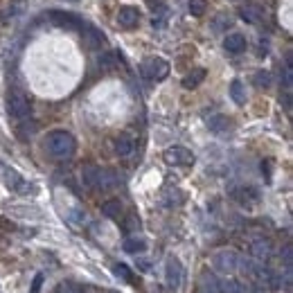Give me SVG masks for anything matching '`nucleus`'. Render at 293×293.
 <instances>
[{
	"mask_svg": "<svg viewBox=\"0 0 293 293\" xmlns=\"http://www.w3.org/2000/svg\"><path fill=\"white\" fill-rule=\"evenodd\" d=\"M45 146H48V151L54 156V158L68 160L72 154H75L77 142L68 131H52L48 135V140H45Z\"/></svg>",
	"mask_w": 293,
	"mask_h": 293,
	"instance_id": "nucleus-1",
	"label": "nucleus"
},
{
	"mask_svg": "<svg viewBox=\"0 0 293 293\" xmlns=\"http://www.w3.org/2000/svg\"><path fill=\"white\" fill-rule=\"evenodd\" d=\"M140 70H142V75L146 77V79L160 81V79H165V77L169 75V64H167L165 59H160V56H149V59L142 61Z\"/></svg>",
	"mask_w": 293,
	"mask_h": 293,
	"instance_id": "nucleus-2",
	"label": "nucleus"
},
{
	"mask_svg": "<svg viewBox=\"0 0 293 293\" xmlns=\"http://www.w3.org/2000/svg\"><path fill=\"white\" fill-rule=\"evenodd\" d=\"M30 99L25 97V93H20V91H9V95H7V111L12 118H16V120H25L30 115Z\"/></svg>",
	"mask_w": 293,
	"mask_h": 293,
	"instance_id": "nucleus-3",
	"label": "nucleus"
},
{
	"mask_svg": "<svg viewBox=\"0 0 293 293\" xmlns=\"http://www.w3.org/2000/svg\"><path fill=\"white\" fill-rule=\"evenodd\" d=\"M165 163L167 165H194V154H192L190 149H185V146H169V149L163 154Z\"/></svg>",
	"mask_w": 293,
	"mask_h": 293,
	"instance_id": "nucleus-4",
	"label": "nucleus"
},
{
	"mask_svg": "<svg viewBox=\"0 0 293 293\" xmlns=\"http://www.w3.org/2000/svg\"><path fill=\"white\" fill-rule=\"evenodd\" d=\"M237 261H239V255L235 253V250H219V253L212 257L214 269L221 271V273H232V271H237Z\"/></svg>",
	"mask_w": 293,
	"mask_h": 293,
	"instance_id": "nucleus-5",
	"label": "nucleus"
},
{
	"mask_svg": "<svg viewBox=\"0 0 293 293\" xmlns=\"http://www.w3.org/2000/svg\"><path fill=\"white\" fill-rule=\"evenodd\" d=\"M165 275H167V284L171 289H179L181 286V280H183V266L176 257H169L167 259V269H165Z\"/></svg>",
	"mask_w": 293,
	"mask_h": 293,
	"instance_id": "nucleus-6",
	"label": "nucleus"
},
{
	"mask_svg": "<svg viewBox=\"0 0 293 293\" xmlns=\"http://www.w3.org/2000/svg\"><path fill=\"white\" fill-rule=\"evenodd\" d=\"M250 253H253V257L255 259H259V261H266L273 255V244L269 242V239H264V237H259V239H255L253 244H250Z\"/></svg>",
	"mask_w": 293,
	"mask_h": 293,
	"instance_id": "nucleus-7",
	"label": "nucleus"
},
{
	"mask_svg": "<svg viewBox=\"0 0 293 293\" xmlns=\"http://www.w3.org/2000/svg\"><path fill=\"white\" fill-rule=\"evenodd\" d=\"M81 27V34H83V39H86V43L91 45V48H102L104 45V34L99 32V30H95V27H91V25H79Z\"/></svg>",
	"mask_w": 293,
	"mask_h": 293,
	"instance_id": "nucleus-8",
	"label": "nucleus"
},
{
	"mask_svg": "<svg viewBox=\"0 0 293 293\" xmlns=\"http://www.w3.org/2000/svg\"><path fill=\"white\" fill-rule=\"evenodd\" d=\"M223 48H226L230 54H239V52L246 50V39L242 34H228L226 41H223Z\"/></svg>",
	"mask_w": 293,
	"mask_h": 293,
	"instance_id": "nucleus-9",
	"label": "nucleus"
},
{
	"mask_svg": "<svg viewBox=\"0 0 293 293\" xmlns=\"http://www.w3.org/2000/svg\"><path fill=\"white\" fill-rule=\"evenodd\" d=\"M118 20H120V25H124V27H133V25H138V9H133V7H122L120 9V14H118Z\"/></svg>",
	"mask_w": 293,
	"mask_h": 293,
	"instance_id": "nucleus-10",
	"label": "nucleus"
},
{
	"mask_svg": "<svg viewBox=\"0 0 293 293\" xmlns=\"http://www.w3.org/2000/svg\"><path fill=\"white\" fill-rule=\"evenodd\" d=\"M115 154L122 156V158L131 156L133 154V140H131L129 135H120V138L115 140Z\"/></svg>",
	"mask_w": 293,
	"mask_h": 293,
	"instance_id": "nucleus-11",
	"label": "nucleus"
},
{
	"mask_svg": "<svg viewBox=\"0 0 293 293\" xmlns=\"http://www.w3.org/2000/svg\"><path fill=\"white\" fill-rule=\"evenodd\" d=\"M97 176H99V167L95 165H86L81 169V183L86 187H97Z\"/></svg>",
	"mask_w": 293,
	"mask_h": 293,
	"instance_id": "nucleus-12",
	"label": "nucleus"
},
{
	"mask_svg": "<svg viewBox=\"0 0 293 293\" xmlns=\"http://www.w3.org/2000/svg\"><path fill=\"white\" fill-rule=\"evenodd\" d=\"M50 18L54 20L59 27H70V25H81L79 18H75L72 14H66V12H52Z\"/></svg>",
	"mask_w": 293,
	"mask_h": 293,
	"instance_id": "nucleus-13",
	"label": "nucleus"
},
{
	"mask_svg": "<svg viewBox=\"0 0 293 293\" xmlns=\"http://www.w3.org/2000/svg\"><path fill=\"white\" fill-rule=\"evenodd\" d=\"M115 183H118V176H115V171H111V169H99L97 187H102V190H111Z\"/></svg>",
	"mask_w": 293,
	"mask_h": 293,
	"instance_id": "nucleus-14",
	"label": "nucleus"
},
{
	"mask_svg": "<svg viewBox=\"0 0 293 293\" xmlns=\"http://www.w3.org/2000/svg\"><path fill=\"white\" fill-rule=\"evenodd\" d=\"M203 79H206V70H203V68H196V70H192L190 75L183 79V86H185L187 91H192V88H196Z\"/></svg>",
	"mask_w": 293,
	"mask_h": 293,
	"instance_id": "nucleus-15",
	"label": "nucleus"
},
{
	"mask_svg": "<svg viewBox=\"0 0 293 293\" xmlns=\"http://www.w3.org/2000/svg\"><path fill=\"white\" fill-rule=\"evenodd\" d=\"M5 181H7V185L12 187V190H18V192H25V187H27V185H25V181L12 169H5Z\"/></svg>",
	"mask_w": 293,
	"mask_h": 293,
	"instance_id": "nucleus-16",
	"label": "nucleus"
},
{
	"mask_svg": "<svg viewBox=\"0 0 293 293\" xmlns=\"http://www.w3.org/2000/svg\"><path fill=\"white\" fill-rule=\"evenodd\" d=\"M102 214L108 219H120V214H122V203L120 201H106L102 206Z\"/></svg>",
	"mask_w": 293,
	"mask_h": 293,
	"instance_id": "nucleus-17",
	"label": "nucleus"
},
{
	"mask_svg": "<svg viewBox=\"0 0 293 293\" xmlns=\"http://www.w3.org/2000/svg\"><path fill=\"white\" fill-rule=\"evenodd\" d=\"M124 250L131 255H135V253H144L146 250V244H144V239H138V237H129L127 242H124Z\"/></svg>",
	"mask_w": 293,
	"mask_h": 293,
	"instance_id": "nucleus-18",
	"label": "nucleus"
},
{
	"mask_svg": "<svg viewBox=\"0 0 293 293\" xmlns=\"http://www.w3.org/2000/svg\"><path fill=\"white\" fill-rule=\"evenodd\" d=\"M230 97H232L237 104L246 102V88H244V83L239 79H235L232 83H230Z\"/></svg>",
	"mask_w": 293,
	"mask_h": 293,
	"instance_id": "nucleus-19",
	"label": "nucleus"
},
{
	"mask_svg": "<svg viewBox=\"0 0 293 293\" xmlns=\"http://www.w3.org/2000/svg\"><path fill=\"white\" fill-rule=\"evenodd\" d=\"M201 289L206 293H217L219 291V280L212 273H203L201 275Z\"/></svg>",
	"mask_w": 293,
	"mask_h": 293,
	"instance_id": "nucleus-20",
	"label": "nucleus"
},
{
	"mask_svg": "<svg viewBox=\"0 0 293 293\" xmlns=\"http://www.w3.org/2000/svg\"><path fill=\"white\" fill-rule=\"evenodd\" d=\"M208 127L214 133H223V131H228V118H223V115H214V118L208 120Z\"/></svg>",
	"mask_w": 293,
	"mask_h": 293,
	"instance_id": "nucleus-21",
	"label": "nucleus"
},
{
	"mask_svg": "<svg viewBox=\"0 0 293 293\" xmlns=\"http://www.w3.org/2000/svg\"><path fill=\"white\" fill-rule=\"evenodd\" d=\"M219 291L221 293H244V286H242V282H237V280H223V282H219Z\"/></svg>",
	"mask_w": 293,
	"mask_h": 293,
	"instance_id": "nucleus-22",
	"label": "nucleus"
},
{
	"mask_svg": "<svg viewBox=\"0 0 293 293\" xmlns=\"http://www.w3.org/2000/svg\"><path fill=\"white\" fill-rule=\"evenodd\" d=\"M242 18L246 20V23H259L261 20V9L259 7H244L242 9Z\"/></svg>",
	"mask_w": 293,
	"mask_h": 293,
	"instance_id": "nucleus-23",
	"label": "nucleus"
},
{
	"mask_svg": "<svg viewBox=\"0 0 293 293\" xmlns=\"http://www.w3.org/2000/svg\"><path fill=\"white\" fill-rule=\"evenodd\" d=\"M97 64H99V68H104V70H111L115 66V54L113 52H104V54H99Z\"/></svg>",
	"mask_w": 293,
	"mask_h": 293,
	"instance_id": "nucleus-24",
	"label": "nucleus"
},
{
	"mask_svg": "<svg viewBox=\"0 0 293 293\" xmlns=\"http://www.w3.org/2000/svg\"><path fill=\"white\" fill-rule=\"evenodd\" d=\"M206 9H208L206 0H190V14H194V16H203Z\"/></svg>",
	"mask_w": 293,
	"mask_h": 293,
	"instance_id": "nucleus-25",
	"label": "nucleus"
},
{
	"mask_svg": "<svg viewBox=\"0 0 293 293\" xmlns=\"http://www.w3.org/2000/svg\"><path fill=\"white\" fill-rule=\"evenodd\" d=\"M255 83H257L259 88H269L271 86V75H269V72H264V70H259L257 75H255Z\"/></svg>",
	"mask_w": 293,
	"mask_h": 293,
	"instance_id": "nucleus-26",
	"label": "nucleus"
},
{
	"mask_svg": "<svg viewBox=\"0 0 293 293\" xmlns=\"http://www.w3.org/2000/svg\"><path fill=\"white\" fill-rule=\"evenodd\" d=\"M282 261H284V269H291V264H293V248H291V244H286L284 248H282Z\"/></svg>",
	"mask_w": 293,
	"mask_h": 293,
	"instance_id": "nucleus-27",
	"label": "nucleus"
},
{
	"mask_svg": "<svg viewBox=\"0 0 293 293\" xmlns=\"http://www.w3.org/2000/svg\"><path fill=\"white\" fill-rule=\"evenodd\" d=\"M113 271H115V275L124 277V280H127V282H131V280H133V275H131V271H129V269H127V266H124V264H115V266H113Z\"/></svg>",
	"mask_w": 293,
	"mask_h": 293,
	"instance_id": "nucleus-28",
	"label": "nucleus"
},
{
	"mask_svg": "<svg viewBox=\"0 0 293 293\" xmlns=\"http://www.w3.org/2000/svg\"><path fill=\"white\" fill-rule=\"evenodd\" d=\"M282 81H284V88H286V91H291V86H293V72H291V64L284 68V75H282Z\"/></svg>",
	"mask_w": 293,
	"mask_h": 293,
	"instance_id": "nucleus-29",
	"label": "nucleus"
},
{
	"mask_svg": "<svg viewBox=\"0 0 293 293\" xmlns=\"http://www.w3.org/2000/svg\"><path fill=\"white\" fill-rule=\"evenodd\" d=\"M228 25H230V18H228V16H217V18H214V23H212V27L219 32V30L228 27Z\"/></svg>",
	"mask_w": 293,
	"mask_h": 293,
	"instance_id": "nucleus-30",
	"label": "nucleus"
},
{
	"mask_svg": "<svg viewBox=\"0 0 293 293\" xmlns=\"http://www.w3.org/2000/svg\"><path fill=\"white\" fill-rule=\"evenodd\" d=\"M146 3L154 7V14H158V16H165V12H167V7L163 3H158V0H146Z\"/></svg>",
	"mask_w": 293,
	"mask_h": 293,
	"instance_id": "nucleus-31",
	"label": "nucleus"
},
{
	"mask_svg": "<svg viewBox=\"0 0 293 293\" xmlns=\"http://www.w3.org/2000/svg\"><path fill=\"white\" fill-rule=\"evenodd\" d=\"M41 286H43V275H36L34 282H32V293H41Z\"/></svg>",
	"mask_w": 293,
	"mask_h": 293,
	"instance_id": "nucleus-32",
	"label": "nucleus"
},
{
	"mask_svg": "<svg viewBox=\"0 0 293 293\" xmlns=\"http://www.w3.org/2000/svg\"><path fill=\"white\" fill-rule=\"evenodd\" d=\"M124 228H127V230H135V228H140V221H138V219H135V217H131L129 221L124 223Z\"/></svg>",
	"mask_w": 293,
	"mask_h": 293,
	"instance_id": "nucleus-33",
	"label": "nucleus"
},
{
	"mask_svg": "<svg viewBox=\"0 0 293 293\" xmlns=\"http://www.w3.org/2000/svg\"><path fill=\"white\" fill-rule=\"evenodd\" d=\"M138 269L142 271V273H149V271H151V264H149V261H144V259H140V261H138Z\"/></svg>",
	"mask_w": 293,
	"mask_h": 293,
	"instance_id": "nucleus-34",
	"label": "nucleus"
},
{
	"mask_svg": "<svg viewBox=\"0 0 293 293\" xmlns=\"http://www.w3.org/2000/svg\"><path fill=\"white\" fill-rule=\"evenodd\" d=\"M72 293H81V291H72Z\"/></svg>",
	"mask_w": 293,
	"mask_h": 293,
	"instance_id": "nucleus-35",
	"label": "nucleus"
}]
</instances>
